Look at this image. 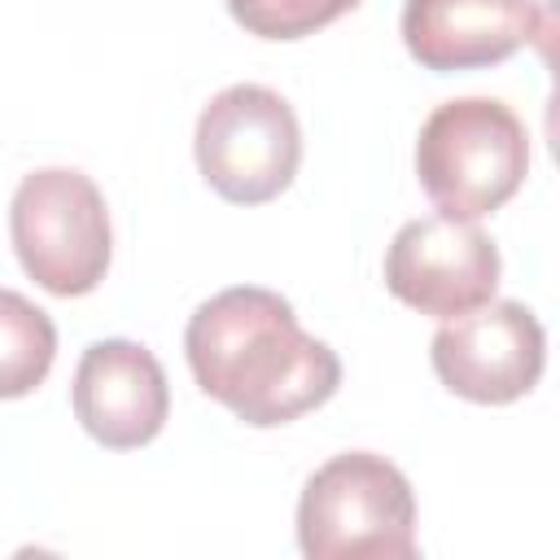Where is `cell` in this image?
Instances as JSON below:
<instances>
[{
	"label": "cell",
	"mask_w": 560,
	"mask_h": 560,
	"mask_svg": "<svg viewBox=\"0 0 560 560\" xmlns=\"http://www.w3.org/2000/svg\"><path fill=\"white\" fill-rule=\"evenodd\" d=\"M184 354L197 389L254 429L293 424L341 385L337 350L298 324L289 298L258 284L206 298L188 315Z\"/></svg>",
	"instance_id": "6da1fadb"
},
{
	"label": "cell",
	"mask_w": 560,
	"mask_h": 560,
	"mask_svg": "<svg viewBox=\"0 0 560 560\" xmlns=\"http://www.w3.org/2000/svg\"><path fill=\"white\" fill-rule=\"evenodd\" d=\"M416 175L446 219H486L529 175V131L494 96L442 101L416 136Z\"/></svg>",
	"instance_id": "7a4b0ae2"
},
{
	"label": "cell",
	"mask_w": 560,
	"mask_h": 560,
	"mask_svg": "<svg viewBox=\"0 0 560 560\" xmlns=\"http://www.w3.org/2000/svg\"><path fill=\"white\" fill-rule=\"evenodd\" d=\"M298 547L306 560H411L416 494L398 464L346 451L319 464L298 499Z\"/></svg>",
	"instance_id": "3957f363"
},
{
	"label": "cell",
	"mask_w": 560,
	"mask_h": 560,
	"mask_svg": "<svg viewBox=\"0 0 560 560\" xmlns=\"http://www.w3.org/2000/svg\"><path fill=\"white\" fill-rule=\"evenodd\" d=\"M9 236L22 271L52 298H83L109 271V206L96 179L74 166L22 175L9 201Z\"/></svg>",
	"instance_id": "277c9868"
},
{
	"label": "cell",
	"mask_w": 560,
	"mask_h": 560,
	"mask_svg": "<svg viewBox=\"0 0 560 560\" xmlns=\"http://www.w3.org/2000/svg\"><path fill=\"white\" fill-rule=\"evenodd\" d=\"M192 153L201 179L232 206L276 201L302 166L293 105L262 83H232L197 114Z\"/></svg>",
	"instance_id": "5b68a950"
},
{
	"label": "cell",
	"mask_w": 560,
	"mask_h": 560,
	"mask_svg": "<svg viewBox=\"0 0 560 560\" xmlns=\"http://www.w3.org/2000/svg\"><path fill=\"white\" fill-rule=\"evenodd\" d=\"M438 381L481 407H508L525 398L547 363V332L525 302H486L468 315L442 319L429 341Z\"/></svg>",
	"instance_id": "8992f818"
},
{
	"label": "cell",
	"mask_w": 560,
	"mask_h": 560,
	"mask_svg": "<svg viewBox=\"0 0 560 560\" xmlns=\"http://www.w3.org/2000/svg\"><path fill=\"white\" fill-rule=\"evenodd\" d=\"M499 245L468 219L424 214L394 232L385 249V289L433 319L486 306L499 289Z\"/></svg>",
	"instance_id": "52a82bcc"
},
{
	"label": "cell",
	"mask_w": 560,
	"mask_h": 560,
	"mask_svg": "<svg viewBox=\"0 0 560 560\" xmlns=\"http://www.w3.org/2000/svg\"><path fill=\"white\" fill-rule=\"evenodd\" d=\"M74 420L105 451L149 446L171 416V385L158 354L127 337L92 341L74 368Z\"/></svg>",
	"instance_id": "ba28073f"
},
{
	"label": "cell",
	"mask_w": 560,
	"mask_h": 560,
	"mask_svg": "<svg viewBox=\"0 0 560 560\" xmlns=\"http://www.w3.org/2000/svg\"><path fill=\"white\" fill-rule=\"evenodd\" d=\"M402 44L433 70H486L529 48L547 18L538 0H407L402 4Z\"/></svg>",
	"instance_id": "9c48e42d"
},
{
	"label": "cell",
	"mask_w": 560,
	"mask_h": 560,
	"mask_svg": "<svg viewBox=\"0 0 560 560\" xmlns=\"http://www.w3.org/2000/svg\"><path fill=\"white\" fill-rule=\"evenodd\" d=\"M57 359V324L18 289H0V398H26Z\"/></svg>",
	"instance_id": "30bf717a"
},
{
	"label": "cell",
	"mask_w": 560,
	"mask_h": 560,
	"mask_svg": "<svg viewBox=\"0 0 560 560\" xmlns=\"http://www.w3.org/2000/svg\"><path fill=\"white\" fill-rule=\"evenodd\" d=\"M363 0H228V13L258 39H306Z\"/></svg>",
	"instance_id": "8fae6325"
}]
</instances>
